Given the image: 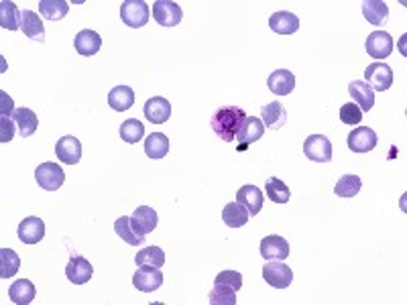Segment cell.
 <instances>
[{
    "instance_id": "1",
    "label": "cell",
    "mask_w": 407,
    "mask_h": 305,
    "mask_svg": "<svg viewBox=\"0 0 407 305\" xmlns=\"http://www.w3.org/2000/svg\"><path fill=\"white\" fill-rule=\"evenodd\" d=\"M246 120L243 108L239 106H222L214 112L212 116V131L224 141V143H233L237 141V135Z\"/></svg>"
},
{
    "instance_id": "2",
    "label": "cell",
    "mask_w": 407,
    "mask_h": 305,
    "mask_svg": "<svg viewBox=\"0 0 407 305\" xmlns=\"http://www.w3.org/2000/svg\"><path fill=\"white\" fill-rule=\"evenodd\" d=\"M120 16L122 23L131 29L145 27L149 21V4L143 0H124L120 4Z\"/></svg>"
},
{
    "instance_id": "3",
    "label": "cell",
    "mask_w": 407,
    "mask_h": 305,
    "mask_svg": "<svg viewBox=\"0 0 407 305\" xmlns=\"http://www.w3.org/2000/svg\"><path fill=\"white\" fill-rule=\"evenodd\" d=\"M35 179L45 191H57L64 185V181H66V173H64V169L57 163H49L47 161V163H41L35 169Z\"/></svg>"
},
{
    "instance_id": "4",
    "label": "cell",
    "mask_w": 407,
    "mask_h": 305,
    "mask_svg": "<svg viewBox=\"0 0 407 305\" xmlns=\"http://www.w3.org/2000/svg\"><path fill=\"white\" fill-rule=\"evenodd\" d=\"M263 279L275 289H287L293 281V271L283 261H267L263 267Z\"/></svg>"
},
{
    "instance_id": "5",
    "label": "cell",
    "mask_w": 407,
    "mask_h": 305,
    "mask_svg": "<svg viewBox=\"0 0 407 305\" xmlns=\"http://www.w3.org/2000/svg\"><path fill=\"white\" fill-rule=\"evenodd\" d=\"M365 83L373 90V92H385L391 88L393 83V70L383 64V62H377V64H371L367 70H365Z\"/></svg>"
},
{
    "instance_id": "6",
    "label": "cell",
    "mask_w": 407,
    "mask_h": 305,
    "mask_svg": "<svg viewBox=\"0 0 407 305\" xmlns=\"http://www.w3.org/2000/svg\"><path fill=\"white\" fill-rule=\"evenodd\" d=\"M365 49L371 57L375 59H385L391 55L393 51V37L385 31H375L367 37V43H365Z\"/></svg>"
},
{
    "instance_id": "7",
    "label": "cell",
    "mask_w": 407,
    "mask_h": 305,
    "mask_svg": "<svg viewBox=\"0 0 407 305\" xmlns=\"http://www.w3.org/2000/svg\"><path fill=\"white\" fill-rule=\"evenodd\" d=\"M261 256L265 261H285L289 256V242L277 234L265 236L261 240Z\"/></svg>"
},
{
    "instance_id": "8",
    "label": "cell",
    "mask_w": 407,
    "mask_h": 305,
    "mask_svg": "<svg viewBox=\"0 0 407 305\" xmlns=\"http://www.w3.org/2000/svg\"><path fill=\"white\" fill-rule=\"evenodd\" d=\"M304 152L310 161L316 163H330L332 161V143L326 139L324 135H312L304 143Z\"/></svg>"
},
{
    "instance_id": "9",
    "label": "cell",
    "mask_w": 407,
    "mask_h": 305,
    "mask_svg": "<svg viewBox=\"0 0 407 305\" xmlns=\"http://www.w3.org/2000/svg\"><path fill=\"white\" fill-rule=\"evenodd\" d=\"M153 16H155V23H159L161 27H175V25L181 23L183 12H181V8H179L177 2L157 0L153 4Z\"/></svg>"
},
{
    "instance_id": "10",
    "label": "cell",
    "mask_w": 407,
    "mask_h": 305,
    "mask_svg": "<svg viewBox=\"0 0 407 305\" xmlns=\"http://www.w3.org/2000/svg\"><path fill=\"white\" fill-rule=\"evenodd\" d=\"M377 133L369 127H358L348 135V149L352 152H369L377 147Z\"/></svg>"
},
{
    "instance_id": "11",
    "label": "cell",
    "mask_w": 407,
    "mask_h": 305,
    "mask_svg": "<svg viewBox=\"0 0 407 305\" xmlns=\"http://www.w3.org/2000/svg\"><path fill=\"white\" fill-rule=\"evenodd\" d=\"M133 285L143 293H153L163 285V273L155 267H141L133 277Z\"/></svg>"
},
{
    "instance_id": "12",
    "label": "cell",
    "mask_w": 407,
    "mask_h": 305,
    "mask_svg": "<svg viewBox=\"0 0 407 305\" xmlns=\"http://www.w3.org/2000/svg\"><path fill=\"white\" fill-rule=\"evenodd\" d=\"M157 222H159L157 212L149 206H139L131 216V226L139 236H147L149 232H153L157 228Z\"/></svg>"
},
{
    "instance_id": "13",
    "label": "cell",
    "mask_w": 407,
    "mask_h": 305,
    "mask_svg": "<svg viewBox=\"0 0 407 305\" xmlns=\"http://www.w3.org/2000/svg\"><path fill=\"white\" fill-rule=\"evenodd\" d=\"M263 135H265V124L261 122V118H257V116H246V120H244L241 131H239V135H237L239 151H246L248 145L257 143Z\"/></svg>"
},
{
    "instance_id": "14",
    "label": "cell",
    "mask_w": 407,
    "mask_h": 305,
    "mask_svg": "<svg viewBox=\"0 0 407 305\" xmlns=\"http://www.w3.org/2000/svg\"><path fill=\"white\" fill-rule=\"evenodd\" d=\"M94 275V267L90 265L88 258L83 256H72L68 267H66V277L70 279V283L74 285H83L92 279Z\"/></svg>"
},
{
    "instance_id": "15",
    "label": "cell",
    "mask_w": 407,
    "mask_h": 305,
    "mask_svg": "<svg viewBox=\"0 0 407 305\" xmlns=\"http://www.w3.org/2000/svg\"><path fill=\"white\" fill-rule=\"evenodd\" d=\"M45 236V224L37 216H29L18 224V240L23 244H37Z\"/></svg>"
},
{
    "instance_id": "16",
    "label": "cell",
    "mask_w": 407,
    "mask_h": 305,
    "mask_svg": "<svg viewBox=\"0 0 407 305\" xmlns=\"http://www.w3.org/2000/svg\"><path fill=\"white\" fill-rule=\"evenodd\" d=\"M55 155H57V159L62 163L76 165V163H80L81 159V143L76 137H72V135L62 137L57 141V145H55Z\"/></svg>"
},
{
    "instance_id": "17",
    "label": "cell",
    "mask_w": 407,
    "mask_h": 305,
    "mask_svg": "<svg viewBox=\"0 0 407 305\" xmlns=\"http://www.w3.org/2000/svg\"><path fill=\"white\" fill-rule=\"evenodd\" d=\"M145 118L153 124H163L169 120L171 116V104L169 100H165L161 96H155V98H149L147 104H145Z\"/></svg>"
},
{
    "instance_id": "18",
    "label": "cell",
    "mask_w": 407,
    "mask_h": 305,
    "mask_svg": "<svg viewBox=\"0 0 407 305\" xmlns=\"http://www.w3.org/2000/svg\"><path fill=\"white\" fill-rule=\"evenodd\" d=\"M261 120L265 122L267 129L279 131L287 122V112L281 102H269L261 108Z\"/></svg>"
},
{
    "instance_id": "19",
    "label": "cell",
    "mask_w": 407,
    "mask_h": 305,
    "mask_svg": "<svg viewBox=\"0 0 407 305\" xmlns=\"http://www.w3.org/2000/svg\"><path fill=\"white\" fill-rule=\"evenodd\" d=\"M269 27L271 31H275L277 35H293L300 29V18L293 12L287 10H279L269 18Z\"/></svg>"
},
{
    "instance_id": "20",
    "label": "cell",
    "mask_w": 407,
    "mask_h": 305,
    "mask_svg": "<svg viewBox=\"0 0 407 305\" xmlns=\"http://www.w3.org/2000/svg\"><path fill=\"white\" fill-rule=\"evenodd\" d=\"M74 45H76V51L83 55V57H92L100 51L102 47V39L96 31H90V29H83L76 35L74 39Z\"/></svg>"
},
{
    "instance_id": "21",
    "label": "cell",
    "mask_w": 407,
    "mask_h": 305,
    "mask_svg": "<svg viewBox=\"0 0 407 305\" xmlns=\"http://www.w3.org/2000/svg\"><path fill=\"white\" fill-rule=\"evenodd\" d=\"M267 85L275 96H287L296 88V76L289 70H275L267 79Z\"/></svg>"
},
{
    "instance_id": "22",
    "label": "cell",
    "mask_w": 407,
    "mask_h": 305,
    "mask_svg": "<svg viewBox=\"0 0 407 305\" xmlns=\"http://www.w3.org/2000/svg\"><path fill=\"white\" fill-rule=\"evenodd\" d=\"M21 31L33 41H39V43L45 41V29H43L41 16L33 10H25L21 14Z\"/></svg>"
},
{
    "instance_id": "23",
    "label": "cell",
    "mask_w": 407,
    "mask_h": 305,
    "mask_svg": "<svg viewBox=\"0 0 407 305\" xmlns=\"http://www.w3.org/2000/svg\"><path fill=\"white\" fill-rule=\"evenodd\" d=\"M348 94H350V98L354 100V104L363 112H369L375 106V92L365 81H350L348 83Z\"/></svg>"
},
{
    "instance_id": "24",
    "label": "cell",
    "mask_w": 407,
    "mask_h": 305,
    "mask_svg": "<svg viewBox=\"0 0 407 305\" xmlns=\"http://www.w3.org/2000/svg\"><path fill=\"white\" fill-rule=\"evenodd\" d=\"M35 295H37V289L29 279H18L8 287V297L16 305H29L35 300Z\"/></svg>"
},
{
    "instance_id": "25",
    "label": "cell",
    "mask_w": 407,
    "mask_h": 305,
    "mask_svg": "<svg viewBox=\"0 0 407 305\" xmlns=\"http://www.w3.org/2000/svg\"><path fill=\"white\" fill-rule=\"evenodd\" d=\"M237 202H241L244 208L248 210L250 216H257L263 210V194L254 185H243L237 191Z\"/></svg>"
},
{
    "instance_id": "26",
    "label": "cell",
    "mask_w": 407,
    "mask_h": 305,
    "mask_svg": "<svg viewBox=\"0 0 407 305\" xmlns=\"http://www.w3.org/2000/svg\"><path fill=\"white\" fill-rule=\"evenodd\" d=\"M108 104L116 112H124L135 104V92L129 85H116L108 94Z\"/></svg>"
},
{
    "instance_id": "27",
    "label": "cell",
    "mask_w": 407,
    "mask_h": 305,
    "mask_svg": "<svg viewBox=\"0 0 407 305\" xmlns=\"http://www.w3.org/2000/svg\"><path fill=\"white\" fill-rule=\"evenodd\" d=\"M12 120H14V124H16V129H18L23 139L31 137L37 131V127H39L37 114L33 110H29V108H16L14 114H12Z\"/></svg>"
},
{
    "instance_id": "28",
    "label": "cell",
    "mask_w": 407,
    "mask_h": 305,
    "mask_svg": "<svg viewBox=\"0 0 407 305\" xmlns=\"http://www.w3.org/2000/svg\"><path fill=\"white\" fill-rule=\"evenodd\" d=\"M248 218H250V214H248V210L244 208L241 202L226 204L224 210H222V220L231 228H241V226H244L248 222Z\"/></svg>"
},
{
    "instance_id": "29",
    "label": "cell",
    "mask_w": 407,
    "mask_h": 305,
    "mask_svg": "<svg viewBox=\"0 0 407 305\" xmlns=\"http://www.w3.org/2000/svg\"><path fill=\"white\" fill-rule=\"evenodd\" d=\"M363 14L371 25H383L389 16V6L383 0H365L363 4Z\"/></svg>"
},
{
    "instance_id": "30",
    "label": "cell",
    "mask_w": 407,
    "mask_h": 305,
    "mask_svg": "<svg viewBox=\"0 0 407 305\" xmlns=\"http://www.w3.org/2000/svg\"><path fill=\"white\" fill-rule=\"evenodd\" d=\"M21 14L14 2L2 0L0 2V27L8 29V31H16L21 29Z\"/></svg>"
},
{
    "instance_id": "31",
    "label": "cell",
    "mask_w": 407,
    "mask_h": 305,
    "mask_svg": "<svg viewBox=\"0 0 407 305\" xmlns=\"http://www.w3.org/2000/svg\"><path fill=\"white\" fill-rule=\"evenodd\" d=\"M135 263H137V267H155V269H161L163 265H165V252H163L159 246H147V248H143V250L137 252Z\"/></svg>"
},
{
    "instance_id": "32",
    "label": "cell",
    "mask_w": 407,
    "mask_h": 305,
    "mask_svg": "<svg viewBox=\"0 0 407 305\" xmlns=\"http://www.w3.org/2000/svg\"><path fill=\"white\" fill-rule=\"evenodd\" d=\"M39 10L47 21H60L70 12V2L68 0H41Z\"/></svg>"
},
{
    "instance_id": "33",
    "label": "cell",
    "mask_w": 407,
    "mask_h": 305,
    "mask_svg": "<svg viewBox=\"0 0 407 305\" xmlns=\"http://www.w3.org/2000/svg\"><path fill=\"white\" fill-rule=\"evenodd\" d=\"M21 269V258L12 248H0V277L10 279Z\"/></svg>"
},
{
    "instance_id": "34",
    "label": "cell",
    "mask_w": 407,
    "mask_h": 305,
    "mask_svg": "<svg viewBox=\"0 0 407 305\" xmlns=\"http://www.w3.org/2000/svg\"><path fill=\"white\" fill-rule=\"evenodd\" d=\"M363 187V181L358 175H342L338 183L334 185V194L338 198H354Z\"/></svg>"
},
{
    "instance_id": "35",
    "label": "cell",
    "mask_w": 407,
    "mask_h": 305,
    "mask_svg": "<svg viewBox=\"0 0 407 305\" xmlns=\"http://www.w3.org/2000/svg\"><path fill=\"white\" fill-rule=\"evenodd\" d=\"M265 191H267L269 200H271V202H275V204H287V202H289V198H291L289 187H287L281 179H277V177H269V179H267V183H265Z\"/></svg>"
},
{
    "instance_id": "36",
    "label": "cell",
    "mask_w": 407,
    "mask_h": 305,
    "mask_svg": "<svg viewBox=\"0 0 407 305\" xmlns=\"http://www.w3.org/2000/svg\"><path fill=\"white\" fill-rule=\"evenodd\" d=\"M145 152L149 159H163L169 152V139L163 133H153L145 141Z\"/></svg>"
},
{
    "instance_id": "37",
    "label": "cell",
    "mask_w": 407,
    "mask_h": 305,
    "mask_svg": "<svg viewBox=\"0 0 407 305\" xmlns=\"http://www.w3.org/2000/svg\"><path fill=\"white\" fill-rule=\"evenodd\" d=\"M120 137H122V141H124V143H129V145L139 143V141L145 137V127H143V122H141V120H137V118H129V120H124V122H122V127H120Z\"/></svg>"
},
{
    "instance_id": "38",
    "label": "cell",
    "mask_w": 407,
    "mask_h": 305,
    "mask_svg": "<svg viewBox=\"0 0 407 305\" xmlns=\"http://www.w3.org/2000/svg\"><path fill=\"white\" fill-rule=\"evenodd\" d=\"M114 230H116V234H118L124 242H129V244H133V246H139V244L145 242V236H139V234L133 230V226H131V216L118 218V220L114 222Z\"/></svg>"
},
{
    "instance_id": "39",
    "label": "cell",
    "mask_w": 407,
    "mask_h": 305,
    "mask_svg": "<svg viewBox=\"0 0 407 305\" xmlns=\"http://www.w3.org/2000/svg\"><path fill=\"white\" fill-rule=\"evenodd\" d=\"M214 285L226 287V289H233V291H239V289L243 287V275L237 273V271H222V273L214 279Z\"/></svg>"
},
{
    "instance_id": "40",
    "label": "cell",
    "mask_w": 407,
    "mask_h": 305,
    "mask_svg": "<svg viewBox=\"0 0 407 305\" xmlns=\"http://www.w3.org/2000/svg\"><path fill=\"white\" fill-rule=\"evenodd\" d=\"M210 304L212 305H237V291L226 289V287H218L214 285V289L210 291Z\"/></svg>"
},
{
    "instance_id": "41",
    "label": "cell",
    "mask_w": 407,
    "mask_h": 305,
    "mask_svg": "<svg viewBox=\"0 0 407 305\" xmlns=\"http://www.w3.org/2000/svg\"><path fill=\"white\" fill-rule=\"evenodd\" d=\"M340 120L344 124H358L363 120V110L354 102H348L340 108Z\"/></svg>"
},
{
    "instance_id": "42",
    "label": "cell",
    "mask_w": 407,
    "mask_h": 305,
    "mask_svg": "<svg viewBox=\"0 0 407 305\" xmlns=\"http://www.w3.org/2000/svg\"><path fill=\"white\" fill-rule=\"evenodd\" d=\"M14 135V120L10 118H0V141L2 143H10Z\"/></svg>"
},
{
    "instance_id": "43",
    "label": "cell",
    "mask_w": 407,
    "mask_h": 305,
    "mask_svg": "<svg viewBox=\"0 0 407 305\" xmlns=\"http://www.w3.org/2000/svg\"><path fill=\"white\" fill-rule=\"evenodd\" d=\"M0 100H2V104H0V118H10V114H14V106H12V100L2 92L0 94Z\"/></svg>"
}]
</instances>
